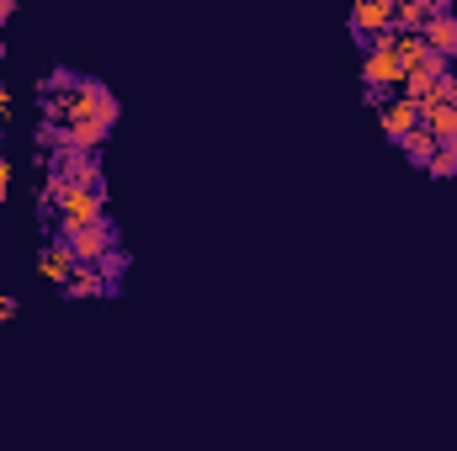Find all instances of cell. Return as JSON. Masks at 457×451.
Instances as JSON below:
<instances>
[{
  "label": "cell",
  "instance_id": "13",
  "mask_svg": "<svg viewBox=\"0 0 457 451\" xmlns=\"http://www.w3.org/2000/svg\"><path fill=\"white\" fill-rule=\"evenodd\" d=\"M16 319V298H0V324H11Z\"/></svg>",
  "mask_w": 457,
  "mask_h": 451
},
{
  "label": "cell",
  "instance_id": "14",
  "mask_svg": "<svg viewBox=\"0 0 457 451\" xmlns=\"http://www.w3.org/2000/svg\"><path fill=\"white\" fill-rule=\"evenodd\" d=\"M5 186H11V170H5V160H0V202H5Z\"/></svg>",
  "mask_w": 457,
  "mask_h": 451
},
{
  "label": "cell",
  "instance_id": "5",
  "mask_svg": "<svg viewBox=\"0 0 457 451\" xmlns=\"http://www.w3.org/2000/svg\"><path fill=\"white\" fill-rule=\"evenodd\" d=\"M420 37H426V48H431L442 64H447V59H457V11L447 5V0L431 11V21H426V32H420Z\"/></svg>",
  "mask_w": 457,
  "mask_h": 451
},
{
  "label": "cell",
  "instance_id": "17",
  "mask_svg": "<svg viewBox=\"0 0 457 451\" xmlns=\"http://www.w3.org/2000/svg\"><path fill=\"white\" fill-rule=\"evenodd\" d=\"M0 53H5V48H0Z\"/></svg>",
  "mask_w": 457,
  "mask_h": 451
},
{
  "label": "cell",
  "instance_id": "7",
  "mask_svg": "<svg viewBox=\"0 0 457 451\" xmlns=\"http://www.w3.org/2000/svg\"><path fill=\"white\" fill-rule=\"evenodd\" d=\"M37 271H43V282H54V287H70L75 282V271H80V260L70 255V244L59 239V244H43V255H37Z\"/></svg>",
  "mask_w": 457,
  "mask_h": 451
},
{
  "label": "cell",
  "instance_id": "6",
  "mask_svg": "<svg viewBox=\"0 0 457 451\" xmlns=\"http://www.w3.org/2000/svg\"><path fill=\"white\" fill-rule=\"evenodd\" d=\"M378 122H383V138H388V144H404V138L420 127V107L404 102V96H388V102L378 107Z\"/></svg>",
  "mask_w": 457,
  "mask_h": 451
},
{
  "label": "cell",
  "instance_id": "1",
  "mask_svg": "<svg viewBox=\"0 0 457 451\" xmlns=\"http://www.w3.org/2000/svg\"><path fill=\"white\" fill-rule=\"evenodd\" d=\"M43 208H59V239H70L91 224H107V186H70L64 176H48Z\"/></svg>",
  "mask_w": 457,
  "mask_h": 451
},
{
  "label": "cell",
  "instance_id": "4",
  "mask_svg": "<svg viewBox=\"0 0 457 451\" xmlns=\"http://www.w3.org/2000/svg\"><path fill=\"white\" fill-rule=\"evenodd\" d=\"M345 27L356 32V43H372V37L394 32V5H388V0H361V5H351Z\"/></svg>",
  "mask_w": 457,
  "mask_h": 451
},
{
  "label": "cell",
  "instance_id": "15",
  "mask_svg": "<svg viewBox=\"0 0 457 451\" xmlns=\"http://www.w3.org/2000/svg\"><path fill=\"white\" fill-rule=\"evenodd\" d=\"M11 11H16V5H11V0H0V21H5V16H11Z\"/></svg>",
  "mask_w": 457,
  "mask_h": 451
},
{
  "label": "cell",
  "instance_id": "12",
  "mask_svg": "<svg viewBox=\"0 0 457 451\" xmlns=\"http://www.w3.org/2000/svg\"><path fill=\"white\" fill-rule=\"evenodd\" d=\"M426 176H436V181H453V176H457V144H436V154H431Z\"/></svg>",
  "mask_w": 457,
  "mask_h": 451
},
{
  "label": "cell",
  "instance_id": "9",
  "mask_svg": "<svg viewBox=\"0 0 457 451\" xmlns=\"http://www.w3.org/2000/svg\"><path fill=\"white\" fill-rule=\"evenodd\" d=\"M64 292H70V298H112L117 282H112V276H102L96 266H80V271H75V282H70Z\"/></svg>",
  "mask_w": 457,
  "mask_h": 451
},
{
  "label": "cell",
  "instance_id": "11",
  "mask_svg": "<svg viewBox=\"0 0 457 451\" xmlns=\"http://www.w3.org/2000/svg\"><path fill=\"white\" fill-rule=\"evenodd\" d=\"M399 154H404L410 165H420V170H426V165H431V154H436V138H431L426 127H415V133L399 144Z\"/></svg>",
  "mask_w": 457,
  "mask_h": 451
},
{
  "label": "cell",
  "instance_id": "2",
  "mask_svg": "<svg viewBox=\"0 0 457 451\" xmlns=\"http://www.w3.org/2000/svg\"><path fill=\"white\" fill-rule=\"evenodd\" d=\"M404 64H399V53H394V32H383V37H372L367 43V59H361V86H367V102L372 107H383V91H399L404 86Z\"/></svg>",
  "mask_w": 457,
  "mask_h": 451
},
{
  "label": "cell",
  "instance_id": "10",
  "mask_svg": "<svg viewBox=\"0 0 457 451\" xmlns=\"http://www.w3.org/2000/svg\"><path fill=\"white\" fill-rule=\"evenodd\" d=\"M431 11H436V0H404V5H394V32H426Z\"/></svg>",
  "mask_w": 457,
  "mask_h": 451
},
{
  "label": "cell",
  "instance_id": "16",
  "mask_svg": "<svg viewBox=\"0 0 457 451\" xmlns=\"http://www.w3.org/2000/svg\"><path fill=\"white\" fill-rule=\"evenodd\" d=\"M0 144H5V138H0Z\"/></svg>",
  "mask_w": 457,
  "mask_h": 451
},
{
  "label": "cell",
  "instance_id": "3",
  "mask_svg": "<svg viewBox=\"0 0 457 451\" xmlns=\"http://www.w3.org/2000/svg\"><path fill=\"white\" fill-rule=\"evenodd\" d=\"M64 244H70V255H75L80 266H102L107 255H117V228H112V218H107V224H91V228H80V234H70Z\"/></svg>",
  "mask_w": 457,
  "mask_h": 451
},
{
  "label": "cell",
  "instance_id": "8",
  "mask_svg": "<svg viewBox=\"0 0 457 451\" xmlns=\"http://www.w3.org/2000/svg\"><path fill=\"white\" fill-rule=\"evenodd\" d=\"M420 127H426L436 144H457V102H431V107H420Z\"/></svg>",
  "mask_w": 457,
  "mask_h": 451
}]
</instances>
